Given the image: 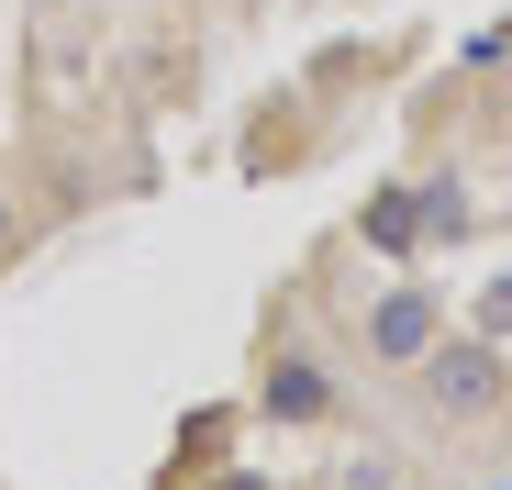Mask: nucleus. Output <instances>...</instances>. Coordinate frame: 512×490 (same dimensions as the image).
I'll return each mask as SVG.
<instances>
[{
    "label": "nucleus",
    "instance_id": "nucleus-9",
    "mask_svg": "<svg viewBox=\"0 0 512 490\" xmlns=\"http://www.w3.org/2000/svg\"><path fill=\"white\" fill-rule=\"evenodd\" d=\"M23 245H34V212H23V179L0 168V279L23 268Z\"/></svg>",
    "mask_w": 512,
    "mask_h": 490
},
{
    "label": "nucleus",
    "instance_id": "nucleus-7",
    "mask_svg": "<svg viewBox=\"0 0 512 490\" xmlns=\"http://www.w3.org/2000/svg\"><path fill=\"white\" fill-rule=\"evenodd\" d=\"M379 268H423V179H379L368 201H357V223H346Z\"/></svg>",
    "mask_w": 512,
    "mask_h": 490
},
{
    "label": "nucleus",
    "instance_id": "nucleus-5",
    "mask_svg": "<svg viewBox=\"0 0 512 490\" xmlns=\"http://www.w3.org/2000/svg\"><path fill=\"white\" fill-rule=\"evenodd\" d=\"M245 435H256V413H245V390H212V401H190L179 413V435H167V457H156V479L145 490H201L223 457H245Z\"/></svg>",
    "mask_w": 512,
    "mask_h": 490
},
{
    "label": "nucleus",
    "instance_id": "nucleus-1",
    "mask_svg": "<svg viewBox=\"0 0 512 490\" xmlns=\"http://www.w3.org/2000/svg\"><path fill=\"white\" fill-rule=\"evenodd\" d=\"M245 413L268 424V435H334V424H346V379H334V357L301 335V301H279V323H256Z\"/></svg>",
    "mask_w": 512,
    "mask_h": 490
},
{
    "label": "nucleus",
    "instance_id": "nucleus-8",
    "mask_svg": "<svg viewBox=\"0 0 512 490\" xmlns=\"http://www.w3.org/2000/svg\"><path fill=\"white\" fill-rule=\"evenodd\" d=\"M468 234H479V190L457 168H423V257H446V245H468Z\"/></svg>",
    "mask_w": 512,
    "mask_h": 490
},
{
    "label": "nucleus",
    "instance_id": "nucleus-11",
    "mask_svg": "<svg viewBox=\"0 0 512 490\" xmlns=\"http://www.w3.org/2000/svg\"><path fill=\"white\" fill-rule=\"evenodd\" d=\"M468 323H479V335H501V346H512V268H501V279L479 290V312H468Z\"/></svg>",
    "mask_w": 512,
    "mask_h": 490
},
{
    "label": "nucleus",
    "instance_id": "nucleus-10",
    "mask_svg": "<svg viewBox=\"0 0 512 490\" xmlns=\"http://www.w3.org/2000/svg\"><path fill=\"white\" fill-rule=\"evenodd\" d=\"M457 67H468V78H490V67H512V12H501L490 34H468V45H457Z\"/></svg>",
    "mask_w": 512,
    "mask_h": 490
},
{
    "label": "nucleus",
    "instance_id": "nucleus-2",
    "mask_svg": "<svg viewBox=\"0 0 512 490\" xmlns=\"http://www.w3.org/2000/svg\"><path fill=\"white\" fill-rule=\"evenodd\" d=\"M412 390H423V413L446 435H490V424H512V346L479 335V323H446V335L423 346Z\"/></svg>",
    "mask_w": 512,
    "mask_h": 490
},
{
    "label": "nucleus",
    "instance_id": "nucleus-12",
    "mask_svg": "<svg viewBox=\"0 0 512 490\" xmlns=\"http://www.w3.org/2000/svg\"><path fill=\"white\" fill-rule=\"evenodd\" d=\"M201 490H279V479H268V468H245V457H223V468H212Z\"/></svg>",
    "mask_w": 512,
    "mask_h": 490
},
{
    "label": "nucleus",
    "instance_id": "nucleus-4",
    "mask_svg": "<svg viewBox=\"0 0 512 490\" xmlns=\"http://www.w3.org/2000/svg\"><path fill=\"white\" fill-rule=\"evenodd\" d=\"M435 335H446V279H423V268H401V279H390V290L368 301V323H357L368 368H390V379H412Z\"/></svg>",
    "mask_w": 512,
    "mask_h": 490
},
{
    "label": "nucleus",
    "instance_id": "nucleus-6",
    "mask_svg": "<svg viewBox=\"0 0 512 490\" xmlns=\"http://www.w3.org/2000/svg\"><path fill=\"white\" fill-rule=\"evenodd\" d=\"M412 67V34H346V45H323L312 67H301V90L334 112V101H346V90H390V78Z\"/></svg>",
    "mask_w": 512,
    "mask_h": 490
},
{
    "label": "nucleus",
    "instance_id": "nucleus-3",
    "mask_svg": "<svg viewBox=\"0 0 512 490\" xmlns=\"http://www.w3.org/2000/svg\"><path fill=\"white\" fill-rule=\"evenodd\" d=\"M312 156H323V101H312V90H268V101L245 112V134H234V168H245L256 190L301 179Z\"/></svg>",
    "mask_w": 512,
    "mask_h": 490
}]
</instances>
